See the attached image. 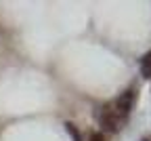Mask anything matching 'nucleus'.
<instances>
[{"instance_id": "1", "label": "nucleus", "mask_w": 151, "mask_h": 141, "mask_svg": "<svg viewBox=\"0 0 151 141\" xmlns=\"http://www.w3.org/2000/svg\"><path fill=\"white\" fill-rule=\"evenodd\" d=\"M101 126H103V131H107V133H116V131L120 129L118 114H116V110H111V105H105V108H103V114H101Z\"/></svg>"}, {"instance_id": "2", "label": "nucleus", "mask_w": 151, "mask_h": 141, "mask_svg": "<svg viewBox=\"0 0 151 141\" xmlns=\"http://www.w3.org/2000/svg\"><path fill=\"white\" fill-rule=\"evenodd\" d=\"M132 99H134V93L132 91H126V93H122L118 99H116V114H122V116H126L130 110H132Z\"/></svg>"}, {"instance_id": "3", "label": "nucleus", "mask_w": 151, "mask_h": 141, "mask_svg": "<svg viewBox=\"0 0 151 141\" xmlns=\"http://www.w3.org/2000/svg\"><path fill=\"white\" fill-rule=\"evenodd\" d=\"M65 129H67V133H69V135L73 137V141H82V137H80L78 129H76V126H73L71 122H67V124H65Z\"/></svg>"}, {"instance_id": "4", "label": "nucleus", "mask_w": 151, "mask_h": 141, "mask_svg": "<svg viewBox=\"0 0 151 141\" xmlns=\"http://www.w3.org/2000/svg\"><path fill=\"white\" fill-rule=\"evenodd\" d=\"M141 72L145 78H151V65H141Z\"/></svg>"}, {"instance_id": "5", "label": "nucleus", "mask_w": 151, "mask_h": 141, "mask_svg": "<svg viewBox=\"0 0 151 141\" xmlns=\"http://www.w3.org/2000/svg\"><path fill=\"white\" fill-rule=\"evenodd\" d=\"M90 141H105L103 139V133H92L90 135Z\"/></svg>"}]
</instances>
